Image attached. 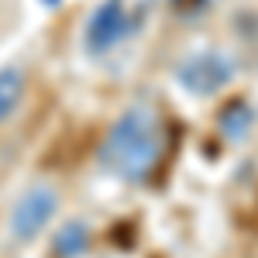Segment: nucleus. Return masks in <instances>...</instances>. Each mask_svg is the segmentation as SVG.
Masks as SVG:
<instances>
[{
	"mask_svg": "<svg viewBox=\"0 0 258 258\" xmlns=\"http://www.w3.org/2000/svg\"><path fill=\"white\" fill-rule=\"evenodd\" d=\"M59 214V189L48 186V182H35L28 186L18 197V203L11 207V217H7V227H11V238L28 244V241L41 238L52 220Z\"/></svg>",
	"mask_w": 258,
	"mask_h": 258,
	"instance_id": "20e7f679",
	"label": "nucleus"
},
{
	"mask_svg": "<svg viewBox=\"0 0 258 258\" xmlns=\"http://www.w3.org/2000/svg\"><path fill=\"white\" fill-rule=\"evenodd\" d=\"M234 73H238L234 55L224 52V48L207 45V48H193V52H186V55L179 59L176 83H179V90H182L186 97L210 100V97H217L220 90L231 86Z\"/></svg>",
	"mask_w": 258,
	"mask_h": 258,
	"instance_id": "7ed1b4c3",
	"label": "nucleus"
},
{
	"mask_svg": "<svg viewBox=\"0 0 258 258\" xmlns=\"http://www.w3.org/2000/svg\"><path fill=\"white\" fill-rule=\"evenodd\" d=\"M93 244V231L86 220H66L55 231V241H52V251L55 258H83Z\"/></svg>",
	"mask_w": 258,
	"mask_h": 258,
	"instance_id": "39448f33",
	"label": "nucleus"
},
{
	"mask_svg": "<svg viewBox=\"0 0 258 258\" xmlns=\"http://www.w3.org/2000/svg\"><path fill=\"white\" fill-rule=\"evenodd\" d=\"M159 0H100L83 28V48L90 55H110L148 28Z\"/></svg>",
	"mask_w": 258,
	"mask_h": 258,
	"instance_id": "f03ea898",
	"label": "nucleus"
},
{
	"mask_svg": "<svg viewBox=\"0 0 258 258\" xmlns=\"http://www.w3.org/2000/svg\"><path fill=\"white\" fill-rule=\"evenodd\" d=\"M24 90H28V76L21 66H4L0 69V124L14 117V110L24 100Z\"/></svg>",
	"mask_w": 258,
	"mask_h": 258,
	"instance_id": "0eeeda50",
	"label": "nucleus"
},
{
	"mask_svg": "<svg viewBox=\"0 0 258 258\" xmlns=\"http://www.w3.org/2000/svg\"><path fill=\"white\" fill-rule=\"evenodd\" d=\"M217 127L220 135L227 141H244L248 135H251V127H255V107L251 103H244V100H234V103H227L224 110H220L217 117Z\"/></svg>",
	"mask_w": 258,
	"mask_h": 258,
	"instance_id": "423d86ee",
	"label": "nucleus"
},
{
	"mask_svg": "<svg viewBox=\"0 0 258 258\" xmlns=\"http://www.w3.org/2000/svg\"><path fill=\"white\" fill-rule=\"evenodd\" d=\"M169 4V11L176 14V18L182 21H200V18H207L214 7H217L220 0H165Z\"/></svg>",
	"mask_w": 258,
	"mask_h": 258,
	"instance_id": "6e6552de",
	"label": "nucleus"
},
{
	"mask_svg": "<svg viewBox=\"0 0 258 258\" xmlns=\"http://www.w3.org/2000/svg\"><path fill=\"white\" fill-rule=\"evenodd\" d=\"M165 155V124L148 103H131L107 127L97 148V165L120 182H148Z\"/></svg>",
	"mask_w": 258,
	"mask_h": 258,
	"instance_id": "f257e3e1",
	"label": "nucleus"
}]
</instances>
